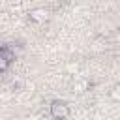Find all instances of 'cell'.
<instances>
[{"mask_svg":"<svg viewBox=\"0 0 120 120\" xmlns=\"http://www.w3.org/2000/svg\"><path fill=\"white\" fill-rule=\"evenodd\" d=\"M49 114L54 120H66L69 116V105L62 99H52L49 105Z\"/></svg>","mask_w":120,"mask_h":120,"instance_id":"6da1fadb","label":"cell"},{"mask_svg":"<svg viewBox=\"0 0 120 120\" xmlns=\"http://www.w3.org/2000/svg\"><path fill=\"white\" fill-rule=\"evenodd\" d=\"M109 98L112 101H118L120 103V84H114L111 90H109Z\"/></svg>","mask_w":120,"mask_h":120,"instance_id":"5b68a950","label":"cell"},{"mask_svg":"<svg viewBox=\"0 0 120 120\" xmlns=\"http://www.w3.org/2000/svg\"><path fill=\"white\" fill-rule=\"evenodd\" d=\"M13 60V52L9 47H0V73H6L9 69V64Z\"/></svg>","mask_w":120,"mask_h":120,"instance_id":"3957f363","label":"cell"},{"mask_svg":"<svg viewBox=\"0 0 120 120\" xmlns=\"http://www.w3.org/2000/svg\"><path fill=\"white\" fill-rule=\"evenodd\" d=\"M66 71H68V73H71V75H73V73H77V71H79V64H68Z\"/></svg>","mask_w":120,"mask_h":120,"instance_id":"8992f818","label":"cell"},{"mask_svg":"<svg viewBox=\"0 0 120 120\" xmlns=\"http://www.w3.org/2000/svg\"><path fill=\"white\" fill-rule=\"evenodd\" d=\"M112 39L120 43V28H116V30H114V34H112Z\"/></svg>","mask_w":120,"mask_h":120,"instance_id":"52a82bcc","label":"cell"},{"mask_svg":"<svg viewBox=\"0 0 120 120\" xmlns=\"http://www.w3.org/2000/svg\"><path fill=\"white\" fill-rule=\"evenodd\" d=\"M90 90V81L88 79H75L71 82V92L73 94H84Z\"/></svg>","mask_w":120,"mask_h":120,"instance_id":"277c9868","label":"cell"},{"mask_svg":"<svg viewBox=\"0 0 120 120\" xmlns=\"http://www.w3.org/2000/svg\"><path fill=\"white\" fill-rule=\"evenodd\" d=\"M49 15H51V11L47 8H34V9L28 11V21L39 24V22H45L49 19Z\"/></svg>","mask_w":120,"mask_h":120,"instance_id":"7a4b0ae2","label":"cell"},{"mask_svg":"<svg viewBox=\"0 0 120 120\" xmlns=\"http://www.w3.org/2000/svg\"><path fill=\"white\" fill-rule=\"evenodd\" d=\"M22 120H38V114H26Z\"/></svg>","mask_w":120,"mask_h":120,"instance_id":"ba28073f","label":"cell"}]
</instances>
